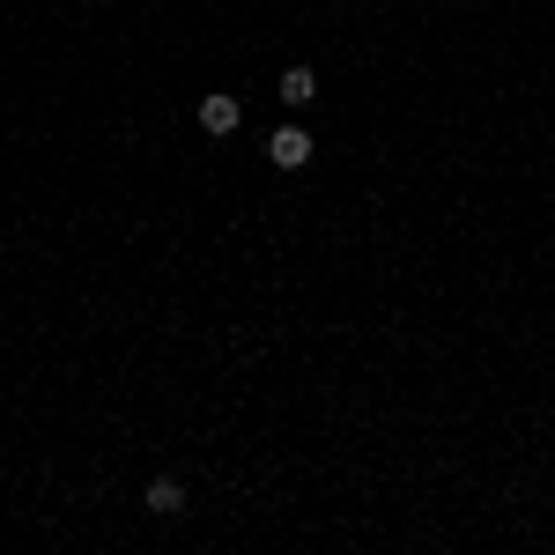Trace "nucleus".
Wrapping results in <instances>:
<instances>
[{"label": "nucleus", "mask_w": 555, "mask_h": 555, "mask_svg": "<svg viewBox=\"0 0 555 555\" xmlns=\"http://www.w3.org/2000/svg\"><path fill=\"white\" fill-rule=\"evenodd\" d=\"M267 156H274L282 171H304V164H311V133H304V127H282L274 141H267Z\"/></svg>", "instance_id": "f257e3e1"}, {"label": "nucleus", "mask_w": 555, "mask_h": 555, "mask_svg": "<svg viewBox=\"0 0 555 555\" xmlns=\"http://www.w3.org/2000/svg\"><path fill=\"white\" fill-rule=\"evenodd\" d=\"M237 119H245V112H237V96H222V89L201 96V127H208V133H237Z\"/></svg>", "instance_id": "7ed1b4c3"}, {"label": "nucleus", "mask_w": 555, "mask_h": 555, "mask_svg": "<svg viewBox=\"0 0 555 555\" xmlns=\"http://www.w3.org/2000/svg\"><path fill=\"white\" fill-rule=\"evenodd\" d=\"M141 504H149L156 518H178L185 512V481H178V474H156V481L141 489Z\"/></svg>", "instance_id": "f03ea898"}, {"label": "nucleus", "mask_w": 555, "mask_h": 555, "mask_svg": "<svg viewBox=\"0 0 555 555\" xmlns=\"http://www.w3.org/2000/svg\"><path fill=\"white\" fill-rule=\"evenodd\" d=\"M311 96H319V75H311V67H282V104H311Z\"/></svg>", "instance_id": "20e7f679"}]
</instances>
